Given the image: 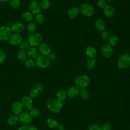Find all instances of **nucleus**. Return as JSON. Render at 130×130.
Segmentation results:
<instances>
[{
    "label": "nucleus",
    "instance_id": "nucleus-36",
    "mask_svg": "<svg viewBox=\"0 0 130 130\" xmlns=\"http://www.w3.org/2000/svg\"><path fill=\"white\" fill-rule=\"evenodd\" d=\"M35 18H36V21L38 23H40V24L43 23L45 21L44 16H43V14H42L41 13H40L36 15Z\"/></svg>",
    "mask_w": 130,
    "mask_h": 130
},
{
    "label": "nucleus",
    "instance_id": "nucleus-25",
    "mask_svg": "<svg viewBox=\"0 0 130 130\" xmlns=\"http://www.w3.org/2000/svg\"><path fill=\"white\" fill-rule=\"evenodd\" d=\"M19 121L18 117L17 116V115L13 114L10 115L7 120L8 123L11 125V126H14L16 125Z\"/></svg>",
    "mask_w": 130,
    "mask_h": 130
},
{
    "label": "nucleus",
    "instance_id": "nucleus-17",
    "mask_svg": "<svg viewBox=\"0 0 130 130\" xmlns=\"http://www.w3.org/2000/svg\"><path fill=\"white\" fill-rule=\"evenodd\" d=\"M104 13L106 17L111 18L114 15L115 9L112 6L108 5L104 8Z\"/></svg>",
    "mask_w": 130,
    "mask_h": 130
},
{
    "label": "nucleus",
    "instance_id": "nucleus-45",
    "mask_svg": "<svg viewBox=\"0 0 130 130\" xmlns=\"http://www.w3.org/2000/svg\"><path fill=\"white\" fill-rule=\"evenodd\" d=\"M28 127L26 126H22L20 127H19L17 130H27Z\"/></svg>",
    "mask_w": 130,
    "mask_h": 130
},
{
    "label": "nucleus",
    "instance_id": "nucleus-30",
    "mask_svg": "<svg viewBox=\"0 0 130 130\" xmlns=\"http://www.w3.org/2000/svg\"><path fill=\"white\" fill-rule=\"evenodd\" d=\"M29 113L30 114V115L34 118H37V117H39L41 115V111L38 108L31 109L29 110Z\"/></svg>",
    "mask_w": 130,
    "mask_h": 130
},
{
    "label": "nucleus",
    "instance_id": "nucleus-32",
    "mask_svg": "<svg viewBox=\"0 0 130 130\" xmlns=\"http://www.w3.org/2000/svg\"><path fill=\"white\" fill-rule=\"evenodd\" d=\"M96 60L94 58H89L86 62V68L88 69H92L95 65Z\"/></svg>",
    "mask_w": 130,
    "mask_h": 130
},
{
    "label": "nucleus",
    "instance_id": "nucleus-38",
    "mask_svg": "<svg viewBox=\"0 0 130 130\" xmlns=\"http://www.w3.org/2000/svg\"><path fill=\"white\" fill-rule=\"evenodd\" d=\"M102 39L104 41H108L110 38L109 32L107 30H104L102 31L101 34Z\"/></svg>",
    "mask_w": 130,
    "mask_h": 130
},
{
    "label": "nucleus",
    "instance_id": "nucleus-13",
    "mask_svg": "<svg viewBox=\"0 0 130 130\" xmlns=\"http://www.w3.org/2000/svg\"><path fill=\"white\" fill-rule=\"evenodd\" d=\"M80 93L79 89L76 86L70 87L67 91V95L70 99H74L77 97Z\"/></svg>",
    "mask_w": 130,
    "mask_h": 130
},
{
    "label": "nucleus",
    "instance_id": "nucleus-28",
    "mask_svg": "<svg viewBox=\"0 0 130 130\" xmlns=\"http://www.w3.org/2000/svg\"><path fill=\"white\" fill-rule=\"evenodd\" d=\"M118 41H119L118 38L115 35H113V36L110 37V38L108 40L109 45H110L111 46H115L116 45H117L118 44Z\"/></svg>",
    "mask_w": 130,
    "mask_h": 130
},
{
    "label": "nucleus",
    "instance_id": "nucleus-18",
    "mask_svg": "<svg viewBox=\"0 0 130 130\" xmlns=\"http://www.w3.org/2000/svg\"><path fill=\"white\" fill-rule=\"evenodd\" d=\"M27 56L29 58L35 59L37 58L38 56V51L37 49L34 47H29L26 51Z\"/></svg>",
    "mask_w": 130,
    "mask_h": 130
},
{
    "label": "nucleus",
    "instance_id": "nucleus-16",
    "mask_svg": "<svg viewBox=\"0 0 130 130\" xmlns=\"http://www.w3.org/2000/svg\"><path fill=\"white\" fill-rule=\"evenodd\" d=\"M11 108L13 112L17 115L21 114L23 109L21 103L18 101L14 102L12 105Z\"/></svg>",
    "mask_w": 130,
    "mask_h": 130
},
{
    "label": "nucleus",
    "instance_id": "nucleus-8",
    "mask_svg": "<svg viewBox=\"0 0 130 130\" xmlns=\"http://www.w3.org/2000/svg\"><path fill=\"white\" fill-rule=\"evenodd\" d=\"M21 104L23 109H24L26 111H29L32 108V99L29 95H25L22 99Z\"/></svg>",
    "mask_w": 130,
    "mask_h": 130
},
{
    "label": "nucleus",
    "instance_id": "nucleus-47",
    "mask_svg": "<svg viewBox=\"0 0 130 130\" xmlns=\"http://www.w3.org/2000/svg\"><path fill=\"white\" fill-rule=\"evenodd\" d=\"M10 0H0V2L3 3H5L8 2V1H9Z\"/></svg>",
    "mask_w": 130,
    "mask_h": 130
},
{
    "label": "nucleus",
    "instance_id": "nucleus-5",
    "mask_svg": "<svg viewBox=\"0 0 130 130\" xmlns=\"http://www.w3.org/2000/svg\"><path fill=\"white\" fill-rule=\"evenodd\" d=\"M35 64L40 68H47L50 66V60L48 57H47L46 56H38V57L36 59Z\"/></svg>",
    "mask_w": 130,
    "mask_h": 130
},
{
    "label": "nucleus",
    "instance_id": "nucleus-10",
    "mask_svg": "<svg viewBox=\"0 0 130 130\" xmlns=\"http://www.w3.org/2000/svg\"><path fill=\"white\" fill-rule=\"evenodd\" d=\"M101 52L103 56L106 58L110 57L112 56L113 53V49L111 46L109 44H105L104 45L101 49Z\"/></svg>",
    "mask_w": 130,
    "mask_h": 130
},
{
    "label": "nucleus",
    "instance_id": "nucleus-4",
    "mask_svg": "<svg viewBox=\"0 0 130 130\" xmlns=\"http://www.w3.org/2000/svg\"><path fill=\"white\" fill-rule=\"evenodd\" d=\"M118 66L122 69H125L130 66V55L124 54L121 55L117 60Z\"/></svg>",
    "mask_w": 130,
    "mask_h": 130
},
{
    "label": "nucleus",
    "instance_id": "nucleus-35",
    "mask_svg": "<svg viewBox=\"0 0 130 130\" xmlns=\"http://www.w3.org/2000/svg\"><path fill=\"white\" fill-rule=\"evenodd\" d=\"M40 5L41 9H43L44 10H47L50 7V3L48 0H43L41 2Z\"/></svg>",
    "mask_w": 130,
    "mask_h": 130
},
{
    "label": "nucleus",
    "instance_id": "nucleus-27",
    "mask_svg": "<svg viewBox=\"0 0 130 130\" xmlns=\"http://www.w3.org/2000/svg\"><path fill=\"white\" fill-rule=\"evenodd\" d=\"M80 95L82 99L84 100H88L89 98L90 94L86 88H83L80 91Z\"/></svg>",
    "mask_w": 130,
    "mask_h": 130
},
{
    "label": "nucleus",
    "instance_id": "nucleus-34",
    "mask_svg": "<svg viewBox=\"0 0 130 130\" xmlns=\"http://www.w3.org/2000/svg\"><path fill=\"white\" fill-rule=\"evenodd\" d=\"M10 5L13 9H18L20 6V0H10Z\"/></svg>",
    "mask_w": 130,
    "mask_h": 130
},
{
    "label": "nucleus",
    "instance_id": "nucleus-14",
    "mask_svg": "<svg viewBox=\"0 0 130 130\" xmlns=\"http://www.w3.org/2000/svg\"><path fill=\"white\" fill-rule=\"evenodd\" d=\"M11 31L15 34H19L23 31L24 29V24L20 22H16L14 23L10 27Z\"/></svg>",
    "mask_w": 130,
    "mask_h": 130
},
{
    "label": "nucleus",
    "instance_id": "nucleus-3",
    "mask_svg": "<svg viewBox=\"0 0 130 130\" xmlns=\"http://www.w3.org/2000/svg\"><path fill=\"white\" fill-rule=\"evenodd\" d=\"M90 78L85 75H81L76 77L75 80V84L79 89L85 88L90 83Z\"/></svg>",
    "mask_w": 130,
    "mask_h": 130
},
{
    "label": "nucleus",
    "instance_id": "nucleus-43",
    "mask_svg": "<svg viewBox=\"0 0 130 130\" xmlns=\"http://www.w3.org/2000/svg\"><path fill=\"white\" fill-rule=\"evenodd\" d=\"M48 58H49V59L50 60H54L56 57L55 55V54L54 53H50L49 55H48Z\"/></svg>",
    "mask_w": 130,
    "mask_h": 130
},
{
    "label": "nucleus",
    "instance_id": "nucleus-44",
    "mask_svg": "<svg viewBox=\"0 0 130 130\" xmlns=\"http://www.w3.org/2000/svg\"><path fill=\"white\" fill-rule=\"evenodd\" d=\"M57 130H64V126L63 124H58L57 127Z\"/></svg>",
    "mask_w": 130,
    "mask_h": 130
},
{
    "label": "nucleus",
    "instance_id": "nucleus-40",
    "mask_svg": "<svg viewBox=\"0 0 130 130\" xmlns=\"http://www.w3.org/2000/svg\"><path fill=\"white\" fill-rule=\"evenodd\" d=\"M6 59V55L4 52L0 51V64L4 63Z\"/></svg>",
    "mask_w": 130,
    "mask_h": 130
},
{
    "label": "nucleus",
    "instance_id": "nucleus-11",
    "mask_svg": "<svg viewBox=\"0 0 130 130\" xmlns=\"http://www.w3.org/2000/svg\"><path fill=\"white\" fill-rule=\"evenodd\" d=\"M19 120L24 124H27L30 123L32 119V117L30 115L29 113L27 112V111H25L24 112H22L19 114L18 117Z\"/></svg>",
    "mask_w": 130,
    "mask_h": 130
},
{
    "label": "nucleus",
    "instance_id": "nucleus-6",
    "mask_svg": "<svg viewBox=\"0 0 130 130\" xmlns=\"http://www.w3.org/2000/svg\"><path fill=\"white\" fill-rule=\"evenodd\" d=\"M12 35L11 28L7 26H2L0 27V40L6 41L9 39Z\"/></svg>",
    "mask_w": 130,
    "mask_h": 130
},
{
    "label": "nucleus",
    "instance_id": "nucleus-22",
    "mask_svg": "<svg viewBox=\"0 0 130 130\" xmlns=\"http://www.w3.org/2000/svg\"><path fill=\"white\" fill-rule=\"evenodd\" d=\"M46 123L47 125L51 128H57L58 125L59 124L58 121L56 119L52 118H48L46 121Z\"/></svg>",
    "mask_w": 130,
    "mask_h": 130
},
{
    "label": "nucleus",
    "instance_id": "nucleus-29",
    "mask_svg": "<svg viewBox=\"0 0 130 130\" xmlns=\"http://www.w3.org/2000/svg\"><path fill=\"white\" fill-rule=\"evenodd\" d=\"M27 54L24 50H20L18 53V57L21 61H25L27 59Z\"/></svg>",
    "mask_w": 130,
    "mask_h": 130
},
{
    "label": "nucleus",
    "instance_id": "nucleus-20",
    "mask_svg": "<svg viewBox=\"0 0 130 130\" xmlns=\"http://www.w3.org/2000/svg\"><path fill=\"white\" fill-rule=\"evenodd\" d=\"M85 53L90 58H94L96 54V50L94 47L89 46L86 48Z\"/></svg>",
    "mask_w": 130,
    "mask_h": 130
},
{
    "label": "nucleus",
    "instance_id": "nucleus-15",
    "mask_svg": "<svg viewBox=\"0 0 130 130\" xmlns=\"http://www.w3.org/2000/svg\"><path fill=\"white\" fill-rule=\"evenodd\" d=\"M9 43L12 45H19L22 41L21 36L18 34H14L12 35L9 38Z\"/></svg>",
    "mask_w": 130,
    "mask_h": 130
},
{
    "label": "nucleus",
    "instance_id": "nucleus-19",
    "mask_svg": "<svg viewBox=\"0 0 130 130\" xmlns=\"http://www.w3.org/2000/svg\"><path fill=\"white\" fill-rule=\"evenodd\" d=\"M94 25L96 29L100 31H103L105 30L106 24L104 20H103L102 19H97L95 21Z\"/></svg>",
    "mask_w": 130,
    "mask_h": 130
},
{
    "label": "nucleus",
    "instance_id": "nucleus-23",
    "mask_svg": "<svg viewBox=\"0 0 130 130\" xmlns=\"http://www.w3.org/2000/svg\"><path fill=\"white\" fill-rule=\"evenodd\" d=\"M67 92L62 89H59L56 92V97L58 100L60 101H63L66 100L67 98Z\"/></svg>",
    "mask_w": 130,
    "mask_h": 130
},
{
    "label": "nucleus",
    "instance_id": "nucleus-49",
    "mask_svg": "<svg viewBox=\"0 0 130 130\" xmlns=\"http://www.w3.org/2000/svg\"><path fill=\"white\" fill-rule=\"evenodd\" d=\"M129 71H130V66H129Z\"/></svg>",
    "mask_w": 130,
    "mask_h": 130
},
{
    "label": "nucleus",
    "instance_id": "nucleus-2",
    "mask_svg": "<svg viewBox=\"0 0 130 130\" xmlns=\"http://www.w3.org/2000/svg\"><path fill=\"white\" fill-rule=\"evenodd\" d=\"M42 36L39 32H34L29 35L27 42L31 47H37L39 46L42 41Z\"/></svg>",
    "mask_w": 130,
    "mask_h": 130
},
{
    "label": "nucleus",
    "instance_id": "nucleus-9",
    "mask_svg": "<svg viewBox=\"0 0 130 130\" xmlns=\"http://www.w3.org/2000/svg\"><path fill=\"white\" fill-rule=\"evenodd\" d=\"M28 9L33 14H37L40 13L41 10L40 3L37 1H32L29 3Z\"/></svg>",
    "mask_w": 130,
    "mask_h": 130
},
{
    "label": "nucleus",
    "instance_id": "nucleus-24",
    "mask_svg": "<svg viewBox=\"0 0 130 130\" xmlns=\"http://www.w3.org/2000/svg\"><path fill=\"white\" fill-rule=\"evenodd\" d=\"M79 12L80 10L79 8L76 7H74L69 10L68 15L71 18H74L78 15Z\"/></svg>",
    "mask_w": 130,
    "mask_h": 130
},
{
    "label": "nucleus",
    "instance_id": "nucleus-1",
    "mask_svg": "<svg viewBox=\"0 0 130 130\" xmlns=\"http://www.w3.org/2000/svg\"><path fill=\"white\" fill-rule=\"evenodd\" d=\"M48 109L52 113H57L61 111L63 107L62 103L57 99H50L46 102Z\"/></svg>",
    "mask_w": 130,
    "mask_h": 130
},
{
    "label": "nucleus",
    "instance_id": "nucleus-33",
    "mask_svg": "<svg viewBox=\"0 0 130 130\" xmlns=\"http://www.w3.org/2000/svg\"><path fill=\"white\" fill-rule=\"evenodd\" d=\"M35 62L31 58H27L24 61V65L28 68H32L35 67Z\"/></svg>",
    "mask_w": 130,
    "mask_h": 130
},
{
    "label": "nucleus",
    "instance_id": "nucleus-37",
    "mask_svg": "<svg viewBox=\"0 0 130 130\" xmlns=\"http://www.w3.org/2000/svg\"><path fill=\"white\" fill-rule=\"evenodd\" d=\"M29 45L27 41H22L21 42V43L19 45V47L21 50H27L28 48L29 47Z\"/></svg>",
    "mask_w": 130,
    "mask_h": 130
},
{
    "label": "nucleus",
    "instance_id": "nucleus-48",
    "mask_svg": "<svg viewBox=\"0 0 130 130\" xmlns=\"http://www.w3.org/2000/svg\"><path fill=\"white\" fill-rule=\"evenodd\" d=\"M105 1H106L107 2H111L114 1V0H105Z\"/></svg>",
    "mask_w": 130,
    "mask_h": 130
},
{
    "label": "nucleus",
    "instance_id": "nucleus-7",
    "mask_svg": "<svg viewBox=\"0 0 130 130\" xmlns=\"http://www.w3.org/2000/svg\"><path fill=\"white\" fill-rule=\"evenodd\" d=\"M81 13L87 17L91 16L94 13V9L93 7L89 4H82L79 9Z\"/></svg>",
    "mask_w": 130,
    "mask_h": 130
},
{
    "label": "nucleus",
    "instance_id": "nucleus-42",
    "mask_svg": "<svg viewBox=\"0 0 130 130\" xmlns=\"http://www.w3.org/2000/svg\"><path fill=\"white\" fill-rule=\"evenodd\" d=\"M88 130H103L102 127L98 124H92L89 127Z\"/></svg>",
    "mask_w": 130,
    "mask_h": 130
},
{
    "label": "nucleus",
    "instance_id": "nucleus-31",
    "mask_svg": "<svg viewBox=\"0 0 130 130\" xmlns=\"http://www.w3.org/2000/svg\"><path fill=\"white\" fill-rule=\"evenodd\" d=\"M40 91V88L38 87H35L32 88L29 92V96L32 98H35L38 96Z\"/></svg>",
    "mask_w": 130,
    "mask_h": 130
},
{
    "label": "nucleus",
    "instance_id": "nucleus-26",
    "mask_svg": "<svg viewBox=\"0 0 130 130\" xmlns=\"http://www.w3.org/2000/svg\"><path fill=\"white\" fill-rule=\"evenodd\" d=\"M37 24L34 22H32V21L29 22L27 24V26H26L27 30L31 34L35 32L36 30H37Z\"/></svg>",
    "mask_w": 130,
    "mask_h": 130
},
{
    "label": "nucleus",
    "instance_id": "nucleus-41",
    "mask_svg": "<svg viewBox=\"0 0 130 130\" xmlns=\"http://www.w3.org/2000/svg\"><path fill=\"white\" fill-rule=\"evenodd\" d=\"M97 5L99 7L104 9L106 6V2L104 0H99L97 2Z\"/></svg>",
    "mask_w": 130,
    "mask_h": 130
},
{
    "label": "nucleus",
    "instance_id": "nucleus-46",
    "mask_svg": "<svg viewBox=\"0 0 130 130\" xmlns=\"http://www.w3.org/2000/svg\"><path fill=\"white\" fill-rule=\"evenodd\" d=\"M27 130H38V128L36 127L32 126L28 127Z\"/></svg>",
    "mask_w": 130,
    "mask_h": 130
},
{
    "label": "nucleus",
    "instance_id": "nucleus-50",
    "mask_svg": "<svg viewBox=\"0 0 130 130\" xmlns=\"http://www.w3.org/2000/svg\"><path fill=\"white\" fill-rule=\"evenodd\" d=\"M48 1H50V0H48Z\"/></svg>",
    "mask_w": 130,
    "mask_h": 130
},
{
    "label": "nucleus",
    "instance_id": "nucleus-21",
    "mask_svg": "<svg viewBox=\"0 0 130 130\" xmlns=\"http://www.w3.org/2000/svg\"><path fill=\"white\" fill-rule=\"evenodd\" d=\"M22 19L26 22H31L34 19V15L30 11H25L21 14Z\"/></svg>",
    "mask_w": 130,
    "mask_h": 130
},
{
    "label": "nucleus",
    "instance_id": "nucleus-12",
    "mask_svg": "<svg viewBox=\"0 0 130 130\" xmlns=\"http://www.w3.org/2000/svg\"><path fill=\"white\" fill-rule=\"evenodd\" d=\"M38 49L39 52L42 55H48L51 53V48L50 46L47 43H41L39 46Z\"/></svg>",
    "mask_w": 130,
    "mask_h": 130
},
{
    "label": "nucleus",
    "instance_id": "nucleus-39",
    "mask_svg": "<svg viewBox=\"0 0 130 130\" xmlns=\"http://www.w3.org/2000/svg\"><path fill=\"white\" fill-rule=\"evenodd\" d=\"M103 130H112V125L109 122H104L102 125L101 126Z\"/></svg>",
    "mask_w": 130,
    "mask_h": 130
}]
</instances>
